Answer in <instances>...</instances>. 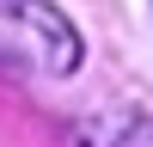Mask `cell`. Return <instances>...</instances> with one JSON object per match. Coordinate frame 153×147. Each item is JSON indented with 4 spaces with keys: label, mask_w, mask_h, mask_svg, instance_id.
Instances as JSON below:
<instances>
[{
    "label": "cell",
    "mask_w": 153,
    "mask_h": 147,
    "mask_svg": "<svg viewBox=\"0 0 153 147\" xmlns=\"http://www.w3.org/2000/svg\"><path fill=\"white\" fill-rule=\"evenodd\" d=\"M80 31L49 0H0V61L25 74H74L80 68Z\"/></svg>",
    "instance_id": "6da1fadb"
}]
</instances>
